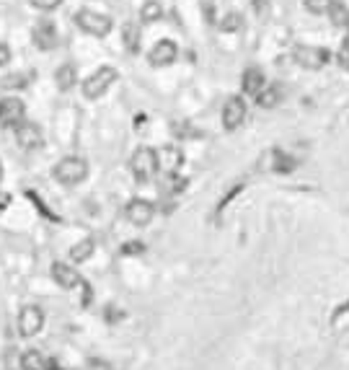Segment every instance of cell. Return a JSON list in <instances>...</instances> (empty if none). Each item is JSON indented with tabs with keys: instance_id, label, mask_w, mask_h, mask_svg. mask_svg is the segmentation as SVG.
Returning <instances> with one entry per match:
<instances>
[{
	"instance_id": "3",
	"label": "cell",
	"mask_w": 349,
	"mask_h": 370,
	"mask_svg": "<svg viewBox=\"0 0 349 370\" xmlns=\"http://www.w3.org/2000/svg\"><path fill=\"white\" fill-rule=\"evenodd\" d=\"M76 24L80 31L91 36H109L111 29H114V21H111L106 13H99V10H91V8H80L76 13Z\"/></svg>"
},
{
	"instance_id": "34",
	"label": "cell",
	"mask_w": 349,
	"mask_h": 370,
	"mask_svg": "<svg viewBox=\"0 0 349 370\" xmlns=\"http://www.w3.org/2000/svg\"><path fill=\"white\" fill-rule=\"evenodd\" d=\"M347 34H349V18H347Z\"/></svg>"
},
{
	"instance_id": "28",
	"label": "cell",
	"mask_w": 349,
	"mask_h": 370,
	"mask_svg": "<svg viewBox=\"0 0 349 370\" xmlns=\"http://www.w3.org/2000/svg\"><path fill=\"white\" fill-rule=\"evenodd\" d=\"M251 6H254V10L259 16H266V13H269V0H251Z\"/></svg>"
},
{
	"instance_id": "16",
	"label": "cell",
	"mask_w": 349,
	"mask_h": 370,
	"mask_svg": "<svg viewBox=\"0 0 349 370\" xmlns=\"http://www.w3.org/2000/svg\"><path fill=\"white\" fill-rule=\"evenodd\" d=\"M55 83H57V88L60 91H70V88L78 83V70L73 62H65V65H60L57 68V73H55Z\"/></svg>"
},
{
	"instance_id": "24",
	"label": "cell",
	"mask_w": 349,
	"mask_h": 370,
	"mask_svg": "<svg viewBox=\"0 0 349 370\" xmlns=\"http://www.w3.org/2000/svg\"><path fill=\"white\" fill-rule=\"evenodd\" d=\"M329 18H332L334 26H347V18H349V8L339 0H334L332 8H329Z\"/></svg>"
},
{
	"instance_id": "9",
	"label": "cell",
	"mask_w": 349,
	"mask_h": 370,
	"mask_svg": "<svg viewBox=\"0 0 349 370\" xmlns=\"http://www.w3.org/2000/svg\"><path fill=\"white\" fill-rule=\"evenodd\" d=\"M44 329V311L39 306H24L18 311V334L21 336H36Z\"/></svg>"
},
{
	"instance_id": "26",
	"label": "cell",
	"mask_w": 349,
	"mask_h": 370,
	"mask_svg": "<svg viewBox=\"0 0 349 370\" xmlns=\"http://www.w3.org/2000/svg\"><path fill=\"white\" fill-rule=\"evenodd\" d=\"M332 3H334V0H303L306 10H308V13H313V16H324V13H329Z\"/></svg>"
},
{
	"instance_id": "13",
	"label": "cell",
	"mask_w": 349,
	"mask_h": 370,
	"mask_svg": "<svg viewBox=\"0 0 349 370\" xmlns=\"http://www.w3.org/2000/svg\"><path fill=\"white\" fill-rule=\"evenodd\" d=\"M158 155V169L163 173H179V169L184 166V150L179 145H163L155 150Z\"/></svg>"
},
{
	"instance_id": "30",
	"label": "cell",
	"mask_w": 349,
	"mask_h": 370,
	"mask_svg": "<svg viewBox=\"0 0 349 370\" xmlns=\"http://www.w3.org/2000/svg\"><path fill=\"white\" fill-rule=\"evenodd\" d=\"M8 205H10V194H8V192L0 190V213H3V210H6Z\"/></svg>"
},
{
	"instance_id": "15",
	"label": "cell",
	"mask_w": 349,
	"mask_h": 370,
	"mask_svg": "<svg viewBox=\"0 0 349 370\" xmlns=\"http://www.w3.org/2000/svg\"><path fill=\"white\" fill-rule=\"evenodd\" d=\"M264 86H266V78H264V73H262V68L251 65V68L243 70V78H241V88H243V94L256 96Z\"/></svg>"
},
{
	"instance_id": "23",
	"label": "cell",
	"mask_w": 349,
	"mask_h": 370,
	"mask_svg": "<svg viewBox=\"0 0 349 370\" xmlns=\"http://www.w3.org/2000/svg\"><path fill=\"white\" fill-rule=\"evenodd\" d=\"M124 47L127 52L137 55L140 52V29L135 24H124Z\"/></svg>"
},
{
	"instance_id": "29",
	"label": "cell",
	"mask_w": 349,
	"mask_h": 370,
	"mask_svg": "<svg viewBox=\"0 0 349 370\" xmlns=\"http://www.w3.org/2000/svg\"><path fill=\"white\" fill-rule=\"evenodd\" d=\"M8 62H10V47L0 42V68H3V65H8Z\"/></svg>"
},
{
	"instance_id": "22",
	"label": "cell",
	"mask_w": 349,
	"mask_h": 370,
	"mask_svg": "<svg viewBox=\"0 0 349 370\" xmlns=\"http://www.w3.org/2000/svg\"><path fill=\"white\" fill-rule=\"evenodd\" d=\"M31 80H34V73H13V76L3 78L0 86L6 88V91H21V88H26Z\"/></svg>"
},
{
	"instance_id": "10",
	"label": "cell",
	"mask_w": 349,
	"mask_h": 370,
	"mask_svg": "<svg viewBox=\"0 0 349 370\" xmlns=\"http://www.w3.org/2000/svg\"><path fill=\"white\" fill-rule=\"evenodd\" d=\"M13 135H16V143L21 150H39L44 143V135H42V127L34 124V122H21L13 127Z\"/></svg>"
},
{
	"instance_id": "33",
	"label": "cell",
	"mask_w": 349,
	"mask_h": 370,
	"mask_svg": "<svg viewBox=\"0 0 349 370\" xmlns=\"http://www.w3.org/2000/svg\"><path fill=\"white\" fill-rule=\"evenodd\" d=\"M0 181H3V161H0Z\"/></svg>"
},
{
	"instance_id": "20",
	"label": "cell",
	"mask_w": 349,
	"mask_h": 370,
	"mask_svg": "<svg viewBox=\"0 0 349 370\" xmlns=\"http://www.w3.org/2000/svg\"><path fill=\"white\" fill-rule=\"evenodd\" d=\"M163 18V6L158 0H145L143 8H140V21L143 24H158Z\"/></svg>"
},
{
	"instance_id": "5",
	"label": "cell",
	"mask_w": 349,
	"mask_h": 370,
	"mask_svg": "<svg viewBox=\"0 0 349 370\" xmlns=\"http://www.w3.org/2000/svg\"><path fill=\"white\" fill-rule=\"evenodd\" d=\"M295 62L306 70H321L332 62V52L326 47H308V44H300L295 47Z\"/></svg>"
},
{
	"instance_id": "6",
	"label": "cell",
	"mask_w": 349,
	"mask_h": 370,
	"mask_svg": "<svg viewBox=\"0 0 349 370\" xmlns=\"http://www.w3.org/2000/svg\"><path fill=\"white\" fill-rule=\"evenodd\" d=\"M246 114H248L246 99L243 96H228V101L222 104V127L228 129V132L238 129L246 122Z\"/></svg>"
},
{
	"instance_id": "4",
	"label": "cell",
	"mask_w": 349,
	"mask_h": 370,
	"mask_svg": "<svg viewBox=\"0 0 349 370\" xmlns=\"http://www.w3.org/2000/svg\"><path fill=\"white\" fill-rule=\"evenodd\" d=\"M129 171L137 181H150L158 173V155H155L153 148H137L132 158H129Z\"/></svg>"
},
{
	"instance_id": "31",
	"label": "cell",
	"mask_w": 349,
	"mask_h": 370,
	"mask_svg": "<svg viewBox=\"0 0 349 370\" xmlns=\"http://www.w3.org/2000/svg\"><path fill=\"white\" fill-rule=\"evenodd\" d=\"M124 251H127V254H132V251H135V254H140V251H143V243H127V246H124Z\"/></svg>"
},
{
	"instance_id": "25",
	"label": "cell",
	"mask_w": 349,
	"mask_h": 370,
	"mask_svg": "<svg viewBox=\"0 0 349 370\" xmlns=\"http://www.w3.org/2000/svg\"><path fill=\"white\" fill-rule=\"evenodd\" d=\"M298 166V161L292 158V155H287V153H282V150H277L274 153V171H282V173H287V171H292Z\"/></svg>"
},
{
	"instance_id": "8",
	"label": "cell",
	"mask_w": 349,
	"mask_h": 370,
	"mask_svg": "<svg viewBox=\"0 0 349 370\" xmlns=\"http://www.w3.org/2000/svg\"><path fill=\"white\" fill-rule=\"evenodd\" d=\"M24 120H26V104L21 99H16V96L0 99V127L13 129Z\"/></svg>"
},
{
	"instance_id": "12",
	"label": "cell",
	"mask_w": 349,
	"mask_h": 370,
	"mask_svg": "<svg viewBox=\"0 0 349 370\" xmlns=\"http://www.w3.org/2000/svg\"><path fill=\"white\" fill-rule=\"evenodd\" d=\"M31 39H34L36 50L42 52H50L57 47V29H55V24L52 21H47V18H39L34 24V29H31Z\"/></svg>"
},
{
	"instance_id": "11",
	"label": "cell",
	"mask_w": 349,
	"mask_h": 370,
	"mask_svg": "<svg viewBox=\"0 0 349 370\" xmlns=\"http://www.w3.org/2000/svg\"><path fill=\"white\" fill-rule=\"evenodd\" d=\"M179 57V47L176 42H171V39H161V42H155V47L148 52V62L153 65V68H169L173 65Z\"/></svg>"
},
{
	"instance_id": "1",
	"label": "cell",
	"mask_w": 349,
	"mask_h": 370,
	"mask_svg": "<svg viewBox=\"0 0 349 370\" xmlns=\"http://www.w3.org/2000/svg\"><path fill=\"white\" fill-rule=\"evenodd\" d=\"M52 176L62 187H78V184H83L88 179V161L80 158V155H65L52 169Z\"/></svg>"
},
{
	"instance_id": "32",
	"label": "cell",
	"mask_w": 349,
	"mask_h": 370,
	"mask_svg": "<svg viewBox=\"0 0 349 370\" xmlns=\"http://www.w3.org/2000/svg\"><path fill=\"white\" fill-rule=\"evenodd\" d=\"M47 370H65V368H60V365H50Z\"/></svg>"
},
{
	"instance_id": "14",
	"label": "cell",
	"mask_w": 349,
	"mask_h": 370,
	"mask_svg": "<svg viewBox=\"0 0 349 370\" xmlns=\"http://www.w3.org/2000/svg\"><path fill=\"white\" fill-rule=\"evenodd\" d=\"M52 280L65 287V290H76L78 285H83V277L78 275V269H73V264L68 262H52Z\"/></svg>"
},
{
	"instance_id": "17",
	"label": "cell",
	"mask_w": 349,
	"mask_h": 370,
	"mask_svg": "<svg viewBox=\"0 0 349 370\" xmlns=\"http://www.w3.org/2000/svg\"><path fill=\"white\" fill-rule=\"evenodd\" d=\"M96 251V241L94 239H83V241H78L73 249H70V262L73 264H83V262H88V259L94 257Z\"/></svg>"
},
{
	"instance_id": "27",
	"label": "cell",
	"mask_w": 349,
	"mask_h": 370,
	"mask_svg": "<svg viewBox=\"0 0 349 370\" xmlns=\"http://www.w3.org/2000/svg\"><path fill=\"white\" fill-rule=\"evenodd\" d=\"M36 10H42V13H50V10H57L62 6V0H29Z\"/></svg>"
},
{
	"instance_id": "18",
	"label": "cell",
	"mask_w": 349,
	"mask_h": 370,
	"mask_svg": "<svg viewBox=\"0 0 349 370\" xmlns=\"http://www.w3.org/2000/svg\"><path fill=\"white\" fill-rule=\"evenodd\" d=\"M18 365H21V370H47V357L39 350H24Z\"/></svg>"
},
{
	"instance_id": "19",
	"label": "cell",
	"mask_w": 349,
	"mask_h": 370,
	"mask_svg": "<svg viewBox=\"0 0 349 370\" xmlns=\"http://www.w3.org/2000/svg\"><path fill=\"white\" fill-rule=\"evenodd\" d=\"M254 99H256V104H259L262 109H272V106H277V104H280L282 91H280V86H269V83H266V86L262 88V91H259Z\"/></svg>"
},
{
	"instance_id": "21",
	"label": "cell",
	"mask_w": 349,
	"mask_h": 370,
	"mask_svg": "<svg viewBox=\"0 0 349 370\" xmlns=\"http://www.w3.org/2000/svg\"><path fill=\"white\" fill-rule=\"evenodd\" d=\"M218 29H220L222 34H236V31H241V29H243V13H238V10L225 13L222 21L218 24Z\"/></svg>"
},
{
	"instance_id": "2",
	"label": "cell",
	"mask_w": 349,
	"mask_h": 370,
	"mask_svg": "<svg viewBox=\"0 0 349 370\" xmlns=\"http://www.w3.org/2000/svg\"><path fill=\"white\" fill-rule=\"evenodd\" d=\"M117 68H111V65H101V68H96L91 76L85 78L83 83H80V91H83L85 99H101L106 91H109L114 83H117Z\"/></svg>"
},
{
	"instance_id": "7",
	"label": "cell",
	"mask_w": 349,
	"mask_h": 370,
	"mask_svg": "<svg viewBox=\"0 0 349 370\" xmlns=\"http://www.w3.org/2000/svg\"><path fill=\"white\" fill-rule=\"evenodd\" d=\"M124 215H127V220L135 225V228H145V225H150V220L155 218V205L150 202V199L135 197L127 202Z\"/></svg>"
}]
</instances>
